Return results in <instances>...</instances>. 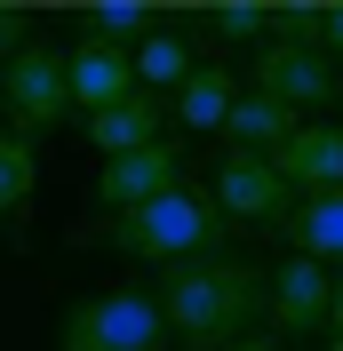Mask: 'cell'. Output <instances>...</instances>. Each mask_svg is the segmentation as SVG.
Listing matches in <instances>:
<instances>
[{
	"label": "cell",
	"mask_w": 343,
	"mask_h": 351,
	"mask_svg": "<svg viewBox=\"0 0 343 351\" xmlns=\"http://www.w3.org/2000/svg\"><path fill=\"white\" fill-rule=\"evenodd\" d=\"M232 351H279V343H263V335H248V343H232Z\"/></svg>",
	"instance_id": "cell-23"
},
{
	"label": "cell",
	"mask_w": 343,
	"mask_h": 351,
	"mask_svg": "<svg viewBox=\"0 0 343 351\" xmlns=\"http://www.w3.org/2000/svg\"><path fill=\"white\" fill-rule=\"evenodd\" d=\"M64 72H72V104H80V120H96V112H112V104L136 96V56H128V48L72 40L64 48Z\"/></svg>",
	"instance_id": "cell-9"
},
{
	"label": "cell",
	"mask_w": 343,
	"mask_h": 351,
	"mask_svg": "<svg viewBox=\"0 0 343 351\" xmlns=\"http://www.w3.org/2000/svg\"><path fill=\"white\" fill-rule=\"evenodd\" d=\"M320 0H272V40H287V48H320Z\"/></svg>",
	"instance_id": "cell-19"
},
{
	"label": "cell",
	"mask_w": 343,
	"mask_h": 351,
	"mask_svg": "<svg viewBox=\"0 0 343 351\" xmlns=\"http://www.w3.org/2000/svg\"><path fill=\"white\" fill-rule=\"evenodd\" d=\"M224 240H232V216L215 208V192H192V184L136 208V216H104V223L80 232V247H112V256L160 263V271H176L192 256H224Z\"/></svg>",
	"instance_id": "cell-2"
},
{
	"label": "cell",
	"mask_w": 343,
	"mask_h": 351,
	"mask_svg": "<svg viewBox=\"0 0 343 351\" xmlns=\"http://www.w3.org/2000/svg\"><path fill=\"white\" fill-rule=\"evenodd\" d=\"M168 192H184V152L176 144H144V152H120L96 168V208L104 216H136Z\"/></svg>",
	"instance_id": "cell-6"
},
{
	"label": "cell",
	"mask_w": 343,
	"mask_h": 351,
	"mask_svg": "<svg viewBox=\"0 0 343 351\" xmlns=\"http://www.w3.org/2000/svg\"><path fill=\"white\" fill-rule=\"evenodd\" d=\"M192 72H200L192 64V40H184L176 24H160V32L136 48V88H144V96H168V88H184Z\"/></svg>",
	"instance_id": "cell-17"
},
{
	"label": "cell",
	"mask_w": 343,
	"mask_h": 351,
	"mask_svg": "<svg viewBox=\"0 0 343 351\" xmlns=\"http://www.w3.org/2000/svg\"><path fill=\"white\" fill-rule=\"evenodd\" d=\"M24 48H32V8H16V0H0V64H16Z\"/></svg>",
	"instance_id": "cell-20"
},
{
	"label": "cell",
	"mask_w": 343,
	"mask_h": 351,
	"mask_svg": "<svg viewBox=\"0 0 343 351\" xmlns=\"http://www.w3.org/2000/svg\"><path fill=\"white\" fill-rule=\"evenodd\" d=\"M256 88H263V96H279L287 112H320V104H335V96H343L327 48H287V40H263V48H256Z\"/></svg>",
	"instance_id": "cell-7"
},
{
	"label": "cell",
	"mask_w": 343,
	"mask_h": 351,
	"mask_svg": "<svg viewBox=\"0 0 343 351\" xmlns=\"http://www.w3.org/2000/svg\"><path fill=\"white\" fill-rule=\"evenodd\" d=\"M72 24H80V40H104V48H128L136 56V48L168 24V8H152V0H88Z\"/></svg>",
	"instance_id": "cell-13"
},
{
	"label": "cell",
	"mask_w": 343,
	"mask_h": 351,
	"mask_svg": "<svg viewBox=\"0 0 343 351\" xmlns=\"http://www.w3.org/2000/svg\"><path fill=\"white\" fill-rule=\"evenodd\" d=\"M232 104H239V80L224 64H200L192 80L176 88V120H184V136H224Z\"/></svg>",
	"instance_id": "cell-14"
},
{
	"label": "cell",
	"mask_w": 343,
	"mask_h": 351,
	"mask_svg": "<svg viewBox=\"0 0 343 351\" xmlns=\"http://www.w3.org/2000/svg\"><path fill=\"white\" fill-rule=\"evenodd\" d=\"M152 304H160L176 343L232 351V343L256 335V319H272V271H256V263H239V256H192V263H176V271H160Z\"/></svg>",
	"instance_id": "cell-1"
},
{
	"label": "cell",
	"mask_w": 343,
	"mask_h": 351,
	"mask_svg": "<svg viewBox=\"0 0 343 351\" xmlns=\"http://www.w3.org/2000/svg\"><path fill=\"white\" fill-rule=\"evenodd\" d=\"M296 128H303V112H287L279 96H263V88H239L232 120H224V144H232V152H256V160H279L296 144Z\"/></svg>",
	"instance_id": "cell-11"
},
{
	"label": "cell",
	"mask_w": 343,
	"mask_h": 351,
	"mask_svg": "<svg viewBox=\"0 0 343 351\" xmlns=\"http://www.w3.org/2000/svg\"><path fill=\"white\" fill-rule=\"evenodd\" d=\"M72 112H80L72 104V72H64V56L48 40H32L16 64H0V128L48 136V128H64Z\"/></svg>",
	"instance_id": "cell-4"
},
{
	"label": "cell",
	"mask_w": 343,
	"mask_h": 351,
	"mask_svg": "<svg viewBox=\"0 0 343 351\" xmlns=\"http://www.w3.org/2000/svg\"><path fill=\"white\" fill-rule=\"evenodd\" d=\"M327 319H335V271L311 263V256H287L272 271V328L279 335H311Z\"/></svg>",
	"instance_id": "cell-8"
},
{
	"label": "cell",
	"mask_w": 343,
	"mask_h": 351,
	"mask_svg": "<svg viewBox=\"0 0 343 351\" xmlns=\"http://www.w3.org/2000/svg\"><path fill=\"white\" fill-rule=\"evenodd\" d=\"M200 24H208L215 40H272V0H215V8H200Z\"/></svg>",
	"instance_id": "cell-18"
},
{
	"label": "cell",
	"mask_w": 343,
	"mask_h": 351,
	"mask_svg": "<svg viewBox=\"0 0 343 351\" xmlns=\"http://www.w3.org/2000/svg\"><path fill=\"white\" fill-rule=\"evenodd\" d=\"M287 247L311 256V263H343V184H335V192L296 199V216H287Z\"/></svg>",
	"instance_id": "cell-15"
},
{
	"label": "cell",
	"mask_w": 343,
	"mask_h": 351,
	"mask_svg": "<svg viewBox=\"0 0 343 351\" xmlns=\"http://www.w3.org/2000/svg\"><path fill=\"white\" fill-rule=\"evenodd\" d=\"M320 48H335V56H343V0H327V16H320Z\"/></svg>",
	"instance_id": "cell-21"
},
{
	"label": "cell",
	"mask_w": 343,
	"mask_h": 351,
	"mask_svg": "<svg viewBox=\"0 0 343 351\" xmlns=\"http://www.w3.org/2000/svg\"><path fill=\"white\" fill-rule=\"evenodd\" d=\"M32 192H40V152H32V136L0 128V223H8V232H24Z\"/></svg>",
	"instance_id": "cell-16"
},
{
	"label": "cell",
	"mask_w": 343,
	"mask_h": 351,
	"mask_svg": "<svg viewBox=\"0 0 343 351\" xmlns=\"http://www.w3.org/2000/svg\"><path fill=\"white\" fill-rule=\"evenodd\" d=\"M272 168L296 184V199L335 192V184H343V128H335V120H303V128H296V144H287Z\"/></svg>",
	"instance_id": "cell-12"
},
{
	"label": "cell",
	"mask_w": 343,
	"mask_h": 351,
	"mask_svg": "<svg viewBox=\"0 0 343 351\" xmlns=\"http://www.w3.org/2000/svg\"><path fill=\"white\" fill-rule=\"evenodd\" d=\"M335 128H343V96H335Z\"/></svg>",
	"instance_id": "cell-24"
},
{
	"label": "cell",
	"mask_w": 343,
	"mask_h": 351,
	"mask_svg": "<svg viewBox=\"0 0 343 351\" xmlns=\"http://www.w3.org/2000/svg\"><path fill=\"white\" fill-rule=\"evenodd\" d=\"M168 319L144 287H112V295H88V304L64 311V335L56 351H168Z\"/></svg>",
	"instance_id": "cell-3"
},
{
	"label": "cell",
	"mask_w": 343,
	"mask_h": 351,
	"mask_svg": "<svg viewBox=\"0 0 343 351\" xmlns=\"http://www.w3.org/2000/svg\"><path fill=\"white\" fill-rule=\"evenodd\" d=\"M168 120H176L168 96H144V88H136L128 104H112V112L88 120V144L104 160H120V152H144V144H168Z\"/></svg>",
	"instance_id": "cell-10"
},
{
	"label": "cell",
	"mask_w": 343,
	"mask_h": 351,
	"mask_svg": "<svg viewBox=\"0 0 343 351\" xmlns=\"http://www.w3.org/2000/svg\"><path fill=\"white\" fill-rule=\"evenodd\" d=\"M215 208L232 223H256V232H287L296 184H287L272 160H256V152H224V168H215Z\"/></svg>",
	"instance_id": "cell-5"
},
{
	"label": "cell",
	"mask_w": 343,
	"mask_h": 351,
	"mask_svg": "<svg viewBox=\"0 0 343 351\" xmlns=\"http://www.w3.org/2000/svg\"><path fill=\"white\" fill-rule=\"evenodd\" d=\"M327 328H335V343H343V271H335V319H327Z\"/></svg>",
	"instance_id": "cell-22"
}]
</instances>
